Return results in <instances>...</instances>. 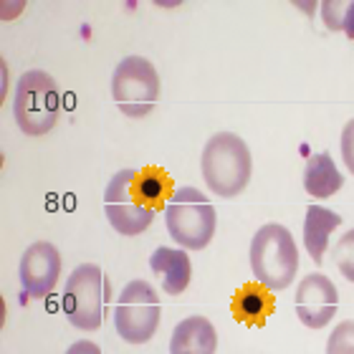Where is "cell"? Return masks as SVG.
Returning <instances> with one entry per match:
<instances>
[{
  "label": "cell",
  "mask_w": 354,
  "mask_h": 354,
  "mask_svg": "<svg viewBox=\"0 0 354 354\" xmlns=\"http://www.w3.org/2000/svg\"><path fill=\"white\" fill-rule=\"evenodd\" d=\"M200 170H203V180H205L207 190L225 200L236 198L251 183V149L238 134L218 132L203 147Z\"/></svg>",
  "instance_id": "obj_1"
},
{
  "label": "cell",
  "mask_w": 354,
  "mask_h": 354,
  "mask_svg": "<svg viewBox=\"0 0 354 354\" xmlns=\"http://www.w3.org/2000/svg\"><path fill=\"white\" fill-rule=\"evenodd\" d=\"M253 279L268 291H283L291 286L299 271V248L291 230L281 223H266L251 241Z\"/></svg>",
  "instance_id": "obj_2"
},
{
  "label": "cell",
  "mask_w": 354,
  "mask_h": 354,
  "mask_svg": "<svg viewBox=\"0 0 354 354\" xmlns=\"http://www.w3.org/2000/svg\"><path fill=\"white\" fill-rule=\"evenodd\" d=\"M165 225L180 248L203 251L215 236L218 213L205 192L183 185L172 192V198L165 205Z\"/></svg>",
  "instance_id": "obj_3"
},
{
  "label": "cell",
  "mask_w": 354,
  "mask_h": 354,
  "mask_svg": "<svg viewBox=\"0 0 354 354\" xmlns=\"http://www.w3.org/2000/svg\"><path fill=\"white\" fill-rule=\"evenodd\" d=\"M61 114L59 84L46 71H26L15 84L13 117L28 137H44L56 127Z\"/></svg>",
  "instance_id": "obj_4"
},
{
  "label": "cell",
  "mask_w": 354,
  "mask_h": 354,
  "mask_svg": "<svg viewBox=\"0 0 354 354\" xmlns=\"http://www.w3.org/2000/svg\"><path fill=\"white\" fill-rule=\"evenodd\" d=\"M111 299V286L102 266H76L64 286V306L68 324L82 332H96L104 322V306Z\"/></svg>",
  "instance_id": "obj_5"
},
{
  "label": "cell",
  "mask_w": 354,
  "mask_h": 354,
  "mask_svg": "<svg viewBox=\"0 0 354 354\" xmlns=\"http://www.w3.org/2000/svg\"><path fill=\"white\" fill-rule=\"evenodd\" d=\"M162 319L160 296L149 281H129L114 304V329L127 344H145L157 334Z\"/></svg>",
  "instance_id": "obj_6"
},
{
  "label": "cell",
  "mask_w": 354,
  "mask_h": 354,
  "mask_svg": "<svg viewBox=\"0 0 354 354\" xmlns=\"http://www.w3.org/2000/svg\"><path fill=\"white\" fill-rule=\"evenodd\" d=\"M111 99L124 117L142 119L157 106L160 74L145 56H127L111 76Z\"/></svg>",
  "instance_id": "obj_7"
},
{
  "label": "cell",
  "mask_w": 354,
  "mask_h": 354,
  "mask_svg": "<svg viewBox=\"0 0 354 354\" xmlns=\"http://www.w3.org/2000/svg\"><path fill=\"white\" fill-rule=\"evenodd\" d=\"M137 170H119L111 175L104 190V215L119 236H140L155 221V207L145 205L134 195Z\"/></svg>",
  "instance_id": "obj_8"
},
{
  "label": "cell",
  "mask_w": 354,
  "mask_h": 354,
  "mask_svg": "<svg viewBox=\"0 0 354 354\" xmlns=\"http://www.w3.org/2000/svg\"><path fill=\"white\" fill-rule=\"evenodd\" d=\"M296 317L309 329H324L339 309V291L324 273H309L296 286Z\"/></svg>",
  "instance_id": "obj_9"
},
{
  "label": "cell",
  "mask_w": 354,
  "mask_h": 354,
  "mask_svg": "<svg viewBox=\"0 0 354 354\" xmlns=\"http://www.w3.org/2000/svg\"><path fill=\"white\" fill-rule=\"evenodd\" d=\"M61 276V253L51 241H36L26 248L18 266L23 294L30 299H46L51 294Z\"/></svg>",
  "instance_id": "obj_10"
},
{
  "label": "cell",
  "mask_w": 354,
  "mask_h": 354,
  "mask_svg": "<svg viewBox=\"0 0 354 354\" xmlns=\"http://www.w3.org/2000/svg\"><path fill=\"white\" fill-rule=\"evenodd\" d=\"M149 268H152V273H157V279L162 283V291L170 296L185 294L192 281V263L185 248L160 245L149 256Z\"/></svg>",
  "instance_id": "obj_11"
},
{
  "label": "cell",
  "mask_w": 354,
  "mask_h": 354,
  "mask_svg": "<svg viewBox=\"0 0 354 354\" xmlns=\"http://www.w3.org/2000/svg\"><path fill=\"white\" fill-rule=\"evenodd\" d=\"M218 332L210 319L187 317L172 329L170 354H215Z\"/></svg>",
  "instance_id": "obj_12"
},
{
  "label": "cell",
  "mask_w": 354,
  "mask_h": 354,
  "mask_svg": "<svg viewBox=\"0 0 354 354\" xmlns=\"http://www.w3.org/2000/svg\"><path fill=\"white\" fill-rule=\"evenodd\" d=\"M342 225V215L324 205H309L304 218V248L317 266L324 263V253L329 245V236Z\"/></svg>",
  "instance_id": "obj_13"
},
{
  "label": "cell",
  "mask_w": 354,
  "mask_h": 354,
  "mask_svg": "<svg viewBox=\"0 0 354 354\" xmlns=\"http://www.w3.org/2000/svg\"><path fill=\"white\" fill-rule=\"evenodd\" d=\"M233 317L245 326H266L268 317L273 314V294L266 286L256 283H243L233 294L230 301Z\"/></svg>",
  "instance_id": "obj_14"
},
{
  "label": "cell",
  "mask_w": 354,
  "mask_h": 354,
  "mask_svg": "<svg viewBox=\"0 0 354 354\" xmlns=\"http://www.w3.org/2000/svg\"><path fill=\"white\" fill-rule=\"evenodd\" d=\"M344 185V175L339 167L334 165L329 152H317L306 160L304 167V190L309 192L311 198H332L334 192L342 190Z\"/></svg>",
  "instance_id": "obj_15"
},
{
  "label": "cell",
  "mask_w": 354,
  "mask_h": 354,
  "mask_svg": "<svg viewBox=\"0 0 354 354\" xmlns=\"http://www.w3.org/2000/svg\"><path fill=\"white\" fill-rule=\"evenodd\" d=\"M134 195L149 207H162L172 198V185L167 172L160 167H145L134 175Z\"/></svg>",
  "instance_id": "obj_16"
},
{
  "label": "cell",
  "mask_w": 354,
  "mask_h": 354,
  "mask_svg": "<svg viewBox=\"0 0 354 354\" xmlns=\"http://www.w3.org/2000/svg\"><path fill=\"white\" fill-rule=\"evenodd\" d=\"M322 21L329 30H342L347 38H354V0H324L322 3Z\"/></svg>",
  "instance_id": "obj_17"
},
{
  "label": "cell",
  "mask_w": 354,
  "mask_h": 354,
  "mask_svg": "<svg viewBox=\"0 0 354 354\" xmlns=\"http://www.w3.org/2000/svg\"><path fill=\"white\" fill-rule=\"evenodd\" d=\"M326 354H354V322L344 319L326 339Z\"/></svg>",
  "instance_id": "obj_18"
},
{
  "label": "cell",
  "mask_w": 354,
  "mask_h": 354,
  "mask_svg": "<svg viewBox=\"0 0 354 354\" xmlns=\"http://www.w3.org/2000/svg\"><path fill=\"white\" fill-rule=\"evenodd\" d=\"M334 263H337L342 276L354 283V228L344 233L334 245Z\"/></svg>",
  "instance_id": "obj_19"
},
{
  "label": "cell",
  "mask_w": 354,
  "mask_h": 354,
  "mask_svg": "<svg viewBox=\"0 0 354 354\" xmlns=\"http://www.w3.org/2000/svg\"><path fill=\"white\" fill-rule=\"evenodd\" d=\"M342 160H344V165H347V170L354 175V119H349L347 124H344V129H342Z\"/></svg>",
  "instance_id": "obj_20"
},
{
  "label": "cell",
  "mask_w": 354,
  "mask_h": 354,
  "mask_svg": "<svg viewBox=\"0 0 354 354\" xmlns=\"http://www.w3.org/2000/svg\"><path fill=\"white\" fill-rule=\"evenodd\" d=\"M66 354H102V349L91 339H79L66 349Z\"/></svg>",
  "instance_id": "obj_21"
}]
</instances>
